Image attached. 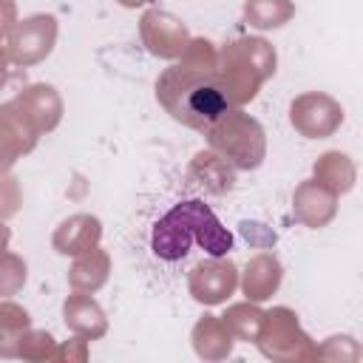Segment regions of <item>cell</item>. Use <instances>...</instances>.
Listing matches in <instances>:
<instances>
[{"label": "cell", "instance_id": "1", "mask_svg": "<svg viewBox=\"0 0 363 363\" xmlns=\"http://www.w3.org/2000/svg\"><path fill=\"white\" fill-rule=\"evenodd\" d=\"M156 99L170 119L204 133L230 108L218 77V48L207 37H190L182 57L159 74Z\"/></svg>", "mask_w": 363, "mask_h": 363}, {"label": "cell", "instance_id": "2", "mask_svg": "<svg viewBox=\"0 0 363 363\" xmlns=\"http://www.w3.org/2000/svg\"><path fill=\"white\" fill-rule=\"evenodd\" d=\"M199 244L207 255L218 258L233 250V233L218 221V216L199 199L173 204L150 233V250L162 261H179Z\"/></svg>", "mask_w": 363, "mask_h": 363}, {"label": "cell", "instance_id": "3", "mask_svg": "<svg viewBox=\"0 0 363 363\" xmlns=\"http://www.w3.org/2000/svg\"><path fill=\"white\" fill-rule=\"evenodd\" d=\"M278 54L264 37H235L218 48V77L230 108H244L275 74Z\"/></svg>", "mask_w": 363, "mask_h": 363}, {"label": "cell", "instance_id": "4", "mask_svg": "<svg viewBox=\"0 0 363 363\" xmlns=\"http://www.w3.org/2000/svg\"><path fill=\"white\" fill-rule=\"evenodd\" d=\"M207 145L235 170H255L267 159L264 125L244 108H227L207 130Z\"/></svg>", "mask_w": 363, "mask_h": 363}, {"label": "cell", "instance_id": "5", "mask_svg": "<svg viewBox=\"0 0 363 363\" xmlns=\"http://www.w3.org/2000/svg\"><path fill=\"white\" fill-rule=\"evenodd\" d=\"M20 79H26L23 68L11 71L0 82V113L14 116L17 122H23L37 136L51 133L62 122V113H65L60 91L48 82L20 85Z\"/></svg>", "mask_w": 363, "mask_h": 363}, {"label": "cell", "instance_id": "6", "mask_svg": "<svg viewBox=\"0 0 363 363\" xmlns=\"http://www.w3.org/2000/svg\"><path fill=\"white\" fill-rule=\"evenodd\" d=\"M258 352L275 363H309L318 360V343L303 332L295 309L272 306L264 312L261 332L255 337Z\"/></svg>", "mask_w": 363, "mask_h": 363}, {"label": "cell", "instance_id": "7", "mask_svg": "<svg viewBox=\"0 0 363 363\" xmlns=\"http://www.w3.org/2000/svg\"><path fill=\"white\" fill-rule=\"evenodd\" d=\"M57 34H60V23L54 14H28L23 20L14 23V28L6 37V48H9V60L14 68H31L40 65L57 45Z\"/></svg>", "mask_w": 363, "mask_h": 363}, {"label": "cell", "instance_id": "8", "mask_svg": "<svg viewBox=\"0 0 363 363\" xmlns=\"http://www.w3.org/2000/svg\"><path fill=\"white\" fill-rule=\"evenodd\" d=\"M289 125L306 139H326L343 125V105L323 91H306L292 99Z\"/></svg>", "mask_w": 363, "mask_h": 363}, {"label": "cell", "instance_id": "9", "mask_svg": "<svg viewBox=\"0 0 363 363\" xmlns=\"http://www.w3.org/2000/svg\"><path fill=\"white\" fill-rule=\"evenodd\" d=\"M139 37L142 45L159 60H179L190 43V28L182 17L164 9H147L139 17Z\"/></svg>", "mask_w": 363, "mask_h": 363}, {"label": "cell", "instance_id": "10", "mask_svg": "<svg viewBox=\"0 0 363 363\" xmlns=\"http://www.w3.org/2000/svg\"><path fill=\"white\" fill-rule=\"evenodd\" d=\"M235 286H238V267L227 255H218V258L210 255L207 261H199L187 275V289L193 301L204 306L227 303Z\"/></svg>", "mask_w": 363, "mask_h": 363}, {"label": "cell", "instance_id": "11", "mask_svg": "<svg viewBox=\"0 0 363 363\" xmlns=\"http://www.w3.org/2000/svg\"><path fill=\"white\" fill-rule=\"evenodd\" d=\"M337 216V196L329 193L315 179H306L292 193V218L309 230L326 227Z\"/></svg>", "mask_w": 363, "mask_h": 363}, {"label": "cell", "instance_id": "12", "mask_svg": "<svg viewBox=\"0 0 363 363\" xmlns=\"http://www.w3.org/2000/svg\"><path fill=\"white\" fill-rule=\"evenodd\" d=\"M62 323L71 335H79L85 340H99L108 335V315L91 292L74 289L62 301Z\"/></svg>", "mask_w": 363, "mask_h": 363}, {"label": "cell", "instance_id": "13", "mask_svg": "<svg viewBox=\"0 0 363 363\" xmlns=\"http://www.w3.org/2000/svg\"><path fill=\"white\" fill-rule=\"evenodd\" d=\"M102 241V221L91 213H74L62 218L51 235V247L60 255H82Z\"/></svg>", "mask_w": 363, "mask_h": 363}, {"label": "cell", "instance_id": "14", "mask_svg": "<svg viewBox=\"0 0 363 363\" xmlns=\"http://www.w3.org/2000/svg\"><path fill=\"white\" fill-rule=\"evenodd\" d=\"M238 275H241V292L247 295V301L264 303L278 292L284 281V267L272 252H258L247 261L244 272Z\"/></svg>", "mask_w": 363, "mask_h": 363}, {"label": "cell", "instance_id": "15", "mask_svg": "<svg viewBox=\"0 0 363 363\" xmlns=\"http://www.w3.org/2000/svg\"><path fill=\"white\" fill-rule=\"evenodd\" d=\"M190 343H193V352L207 360V363H218V360H227L233 354V332L227 329V323L218 318V315H204L196 320L193 332H190Z\"/></svg>", "mask_w": 363, "mask_h": 363}, {"label": "cell", "instance_id": "16", "mask_svg": "<svg viewBox=\"0 0 363 363\" xmlns=\"http://www.w3.org/2000/svg\"><path fill=\"white\" fill-rule=\"evenodd\" d=\"M187 176L193 184H199L204 193H213V196H224L235 187V167L224 162L216 150H199L190 162Z\"/></svg>", "mask_w": 363, "mask_h": 363}, {"label": "cell", "instance_id": "17", "mask_svg": "<svg viewBox=\"0 0 363 363\" xmlns=\"http://www.w3.org/2000/svg\"><path fill=\"white\" fill-rule=\"evenodd\" d=\"M312 179L340 199V196H346L354 187V182H357V164L352 162V156H346L340 150H326V153H320L315 159Z\"/></svg>", "mask_w": 363, "mask_h": 363}, {"label": "cell", "instance_id": "18", "mask_svg": "<svg viewBox=\"0 0 363 363\" xmlns=\"http://www.w3.org/2000/svg\"><path fill=\"white\" fill-rule=\"evenodd\" d=\"M111 278V255L102 247H94L82 255H74L68 269V286L77 292H99Z\"/></svg>", "mask_w": 363, "mask_h": 363}, {"label": "cell", "instance_id": "19", "mask_svg": "<svg viewBox=\"0 0 363 363\" xmlns=\"http://www.w3.org/2000/svg\"><path fill=\"white\" fill-rule=\"evenodd\" d=\"M40 136L9 113H0V173H9L17 159L37 147Z\"/></svg>", "mask_w": 363, "mask_h": 363}, {"label": "cell", "instance_id": "20", "mask_svg": "<svg viewBox=\"0 0 363 363\" xmlns=\"http://www.w3.org/2000/svg\"><path fill=\"white\" fill-rule=\"evenodd\" d=\"M26 329H31V315L26 306L14 303V301H0V357L11 360L17 357L20 340L26 335Z\"/></svg>", "mask_w": 363, "mask_h": 363}, {"label": "cell", "instance_id": "21", "mask_svg": "<svg viewBox=\"0 0 363 363\" xmlns=\"http://www.w3.org/2000/svg\"><path fill=\"white\" fill-rule=\"evenodd\" d=\"M295 17L292 0H247L244 3V20L258 31L284 28Z\"/></svg>", "mask_w": 363, "mask_h": 363}, {"label": "cell", "instance_id": "22", "mask_svg": "<svg viewBox=\"0 0 363 363\" xmlns=\"http://www.w3.org/2000/svg\"><path fill=\"white\" fill-rule=\"evenodd\" d=\"M221 320L227 323V329L233 332L235 340L255 343V337L261 332V323H264V309L258 303H252V301H241V303L227 306V312L221 315Z\"/></svg>", "mask_w": 363, "mask_h": 363}, {"label": "cell", "instance_id": "23", "mask_svg": "<svg viewBox=\"0 0 363 363\" xmlns=\"http://www.w3.org/2000/svg\"><path fill=\"white\" fill-rule=\"evenodd\" d=\"M57 337L48 329H26L17 357L28 360V363H45V360H57Z\"/></svg>", "mask_w": 363, "mask_h": 363}, {"label": "cell", "instance_id": "24", "mask_svg": "<svg viewBox=\"0 0 363 363\" xmlns=\"http://www.w3.org/2000/svg\"><path fill=\"white\" fill-rule=\"evenodd\" d=\"M28 281V264L17 252H0V298L17 295Z\"/></svg>", "mask_w": 363, "mask_h": 363}, {"label": "cell", "instance_id": "25", "mask_svg": "<svg viewBox=\"0 0 363 363\" xmlns=\"http://www.w3.org/2000/svg\"><path fill=\"white\" fill-rule=\"evenodd\" d=\"M363 357L360 343L352 335H329L318 346V360H332V363H357Z\"/></svg>", "mask_w": 363, "mask_h": 363}, {"label": "cell", "instance_id": "26", "mask_svg": "<svg viewBox=\"0 0 363 363\" xmlns=\"http://www.w3.org/2000/svg\"><path fill=\"white\" fill-rule=\"evenodd\" d=\"M23 207V187L20 179L9 170L0 173V221H9L11 216H17Z\"/></svg>", "mask_w": 363, "mask_h": 363}, {"label": "cell", "instance_id": "27", "mask_svg": "<svg viewBox=\"0 0 363 363\" xmlns=\"http://www.w3.org/2000/svg\"><path fill=\"white\" fill-rule=\"evenodd\" d=\"M88 354H91L88 340L79 337V335H74L71 340H65L62 346H57V360H60V363H85Z\"/></svg>", "mask_w": 363, "mask_h": 363}, {"label": "cell", "instance_id": "28", "mask_svg": "<svg viewBox=\"0 0 363 363\" xmlns=\"http://www.w3.org/2000/svg\"><path fill=\"white\" fill-rule=\"evenodd\" d=\"M14 23H17V0H0V40L9 37Z\"/></svg>", "mask_w": 363, "mask_h": 363}, {"label": "cell", "instance_id": "29", "mask_svg": "<svg viewBox=\"0 0 363 363\" xmlns=\"http://www.w3.org/2000/svg\"><path fill=\"white\" fill-rule=\"evenodd\" d=\"M9 65H11V60H9V48H6V40H0V82L11 74Z\"/></svg>", "mask_w": 363, "mask_h": 363}, {"label": "cell", "instance_id": "30", "mask_svg": "<svg viewBox=\"0 0 363 363\" xmlns=\"http://www.w3.org/2000/svg\"><path fill=\"white\" fill-rule=\"evenodd\" d=\"M11 244V230L6 227V221H0V252H6Z\"/></svg>", "mask_w": 363, "mask_h": 363}, {"label": "cell", "instance_id": "31", "mask_svg": "<svg viewBox=\"0 0 363 363\" xmlns=\"http://www.w3.org/2000/svg\"><path fill=\"white\" fill-rule=\"evenodd\" d=\"M122 9H139V6H145L147 0H116Z\"/></svg>", "mask_w": 363, "mask_h": 363}]
</instances>
